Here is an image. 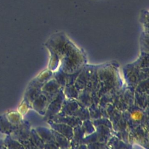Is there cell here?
Returning a JSON list of instances; mask_svg holds the SVG:
<instances>
[{
	"mask_svg": "<svg viewBox=\"0 0 149 149\" xmlns=\"http://www.w3.org/2000/svg\"><path fill=\"white\" fill-rule=\"evenodd\" d=\"M132 117L134 119V120H138L141 119V114L139 112H134L132 114Z\"/></svg>",
	"mask_w": 149,
	"mask_h": 149,
	"instance_id": "cell-1",
	"label": "cell"
}]
</instances>
